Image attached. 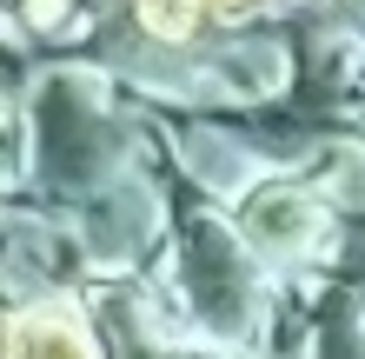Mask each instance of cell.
<instances>
[{"label":"cell","instance_id":"cell-1","mask_svg":"<svg viewBox=\"0 0 365 359\" xmlns=\"http://www.w3.org/2000/svg\"><path fill=\"white\" fill-rule=\"evenodd\" d=\"M106 67H47L40 87L27 100V133H34V160H40V186H47V206H87L106 186H120L133 166V126L113 113L106 100Z\"/></svg>","mask_w":365,"mask_h":359},{"label":"cell","instance_id":"cell-2","mask_svg":"<svg viewBox=\"0 0 365 359\" xmlns=\"http://www.w3.org/2000/svg\"><path fill=\"white\" fill-rule=\"evenodd\" d=\"M173 313L186 320V333H200L212 353L266 346V333L279 320V293L266 280V266L252 260V246L240 240V226L220 220L212 206H200V213L180 220Z\"/></svg>","mask_w":365,"mask_h":359},{"label":"cell","instance_id":"cell-3","mask_svg":"<svg viewBox=\"0 0 365 359\" xmlns=\"http://www.w3.org/2000/svg\"><path fill=\"white\" fill-rule=\"evenodd\" d=\"M232 226H240V240L252 246V260L266 266V280H319V273H332L339 240H346L339 206L319 193L312 180H292V173L259 180L240 200Z\"/></svg>","mask_w":365,"mask_h":359},{"label":"cell","instance_id":"cell-4","mask_svg":"<svg viewBox=\"0 0 365 359\" xmlns=\"http://www.w3.org/2000/svg\"><path fill=\"white\" fill-rule=\"evenodd\" d=\"M73 246L80 260L100 273H133L146 253L160 246V186L146 173H126L120 186H106L100 200L73 206Z\"/></svg>","mask_w":365,"mask_h":359},{"label":"cell","instance_id":"cell-5","mask_svg":"<svg viewBox=\"0 0 365 359\" xmlns=\"http://www.w3.org/2000/svg\"><path fill=\"white\" fill-rule=\"evenodd\" d=\"M7 359H113V340H100L80 293H40V300L14 306Z\"/></svg>","mask_w":365,"mask_h":359}]
</instances>
